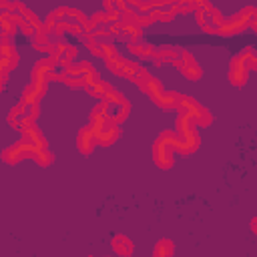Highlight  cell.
I'll return each instance as SVG.
<instances>
[{
	"instance_id": "d6986e66",
	"label": "cell",
	"mask_w": 257,
	"mask_h": 257,
	"mask_svg": "<svg viewBox=\"0 0 257 257\" xmlns=\"http://www.w3.org/2000/svg\"><path fill=\"white\" fill-rule=\"evenodd\" d=\"M110 245H112V249H114L120 257H131V253H133V241H131L128 237H124V235L112 237Z\"/></svg>"
},
{
	"instance_id": "cb8c5ba5",
	"label": "cell",
	"mask_w": 257,
	"mask_h": 257,
	"mask_svg": "<svg viewBox=\"0 0 257 257\" xmlns=\"http://www.w3.org/2000/svg\"><path fill=\"white\" fill-rule=\"evenodd\" d=\"M153 257H173V243L169 239L159 241L157 247H155V255Z\"/></svg>"
},
{
	"instance_id": "ac0fdd59",
	"label": "cell",
	"mask_w": 257,
	"mask_h": 257,
	"mask_svg": "<svg viewBox=\"0 0 257 257\" xmlns=\"http://www.w3.org/2000/svg\"><path fill=\"white\" fill-rule=\"evenodd\" d=\"M32 44H34L36 50H40V52H48L50 56H52V52H54V48H56V42H52L50 36H48L46 32H42V30L32 38Z\"/></svg>"
},
{
	"instance_id": "44dd1931",
	"label": "cell",
	"mask_w": 257,
	"mask_h": 257,
	"mask_svg": "<svg viewBox=\"0 0 257 257\" xmlns=\"http://www.w3.org/2000/svg\"><path fill=\"white\" fill-rule=\"evenodd\" d=\"M22 139H26L28 143H32V145H34V147H38V149H46V141H44L42 133L36 128V124H32L30 128L22 131Z\"/></svg>"
},
{
	"instance_id": "277c9868",
	"label": "cell",
	"mask_w": 257,
	"mask_h": 257,
	"mask_svg": "<svg viewBox=\"0 0 257 257\" xmlns=\"http://www.w3.org/2000/svg\"><path fill=\"white\" fill-rule=\"evenodd\" d=\"M257 18V8L255 6H245L241 12L233 14L229 20H223V24L219 26V32L221 36H233L237 32H243L245 28L251 26V22Z\"/></svg>"
},
{
	"instance_id": "9a60e30c",
	"label": "cell",
	"mask_w": 257,
	"mask_h": 257,
	"mask_svg": "<svg viewBox=\"0 0 257 257\" xmlns=\"http://www.w3.org/2000/svg\"><path fill=\"white\" fill-rule=\"evenodd\" d=\"M44 90H46V84L44 82H30L24 90H22V102L26 106H34L40 102V98L44 96Z\"/></svg>"
},
{
	"instance_id": "6da1fadb",
	"label": "cell",
	"mask_w": 257,
	"mask_h": 257,
	"mask_svg": "<svg viewBox=\"0 0 257 257\" xmlns=\"http://www.w3.org/2000/svg\"><path fill=\"white\" fill-rule=\"evenodd\" d=\"M90 128H92V133L96 137V143L102 145V147L112 145L120 135L118 124L112 118H108L102 102H98L90 112Z\"/></svg>"
},
{
	"instance_id": "9c48e42d",
	"label": "cell",
	"mask_w": 257,
	"mask_h": 257,
	"mask_svg": "<svg viewBox=\"0 0 257 257\" xmlns=\"http://www.w3.org/2000/svg\"><path fill=\"white\" fill-rule=\"evenodd\" d=\"M58 66V60L54 58V56H46V58H40L36 64H34V68H32V80L34 82H48V80H52V76L56 74L54 72V68Z\"/></svg>"
},
{
	"instance_id": "52a82bcc",
	"label": "cell",
	"mask_w": 257,
	"mask_h": 257,
	"mask_svg": "<svg viewBox=\"0 0 257 257\" xmlns=\"http://www.w3.org/2000/svg\"><path fill=\"white\" fill-rule=\"evenodd\" d=\"M199 26L203 28V32L207 34H217L219 26L223 24V16L221 12L211 4V2H199V10L195 12Z\"/></svg>"
},
{
	"instance_id": "3957f363",
	"label": "cell",
	"mask_w": 257,
	"mask_h": 257,
	"mask_svg": "<svg viewBox=\"0 0 257 257\" xmlns=\"http://www.w3.org/2000/svg\"><path fill=\"white\" fill-rule=\"evenodd\" d=\"M177 143H179V135L175 131H165L157 137V141L153 145V159H155L157 167H161V169L173 167V153H175Z\"/></svg>"
},
{
	"instance_id": "ffe728a7",
	"label": "cell",
	"mask_w": 257,
	"mask_h": 257,
	"mask_svg": "<svg viewBox=\"0 0 257 257\" xmlns=\"http://www.w3.org/2000/svg\"><path fill=\"white\" fill-rule=\"evenodd\" d=\"M28 116V106L20 100L16 106H12V110H10V114H8V122L18 131V126H20V122L24 120Z\"/></svg>"
},
{
	"instance_id": "7a4b0ae2",
	"label": "cell",
	"mask_w": 257,
	"mask_h": 257,
	"mask_svg": "<svg viewBox=\"0 0 257 257\" xmlns=\"http://www.w3.org/2000/svg\"><path fill=\"white\" fill-rule=\"evenodd\" d=\"M175 126H177V135H179V143H177L175 151L179 155L195 153L201 145V137L197 133V124L193 122V118H189L187 114H179Z\"/></svg>"
},
{
	"instance_id": "7402d4cb",
	"label": "cell",
	"mask_w": 257,
	"mask_h": 257,
	"mask_svg": "<svg viewBox=\"0 0 257 257\" xmlns=\"http://www.w3.org/2000/svg\"><path fill=\"white\" fill-rule=\"evenodd\" d=\"M128 50H131L133 54L141 56V58H153L157 48H155L153 44H141V42H137V44H128Z\"/></svg>"
},
{
	"instance_id": "30bf717a",
	"label": "cell",
	"mask_w": 257,
	"mask_h": 257,
	"mask_svg": "<svg viewBox=\"0 0 257 257\" xmlns=\"http://www.w3.org/2000/svg\"><path fill=\"white\" fill-rule=\"evenodd\" d=\"M0 52H2V60H0V76H2V82L8 80V72L18 64V52L12 44H8V40L2 38V46H0Z\"/></svg>"
},
{
	"instance_id": "603a6c76",
	"label": "cell",
	"mask_w": 257,
	"mask_h": 257,
	"mask_svg": "<svg viewBox=\"0 0 257 257\" xmlns=\"http://www.w3.org/2000/svg\"><path fill=\"white\" fill-rule=\"evenodd\" d=\"M0 26H2V38L4 40H8V36L16 32V24L12 22V18H10L8 12H2L0 14Z\"/></svg>"
},
{
	"instance_id": "5bb4252c",
	"label": "cell",
	"mask_w": 257,
	"mask_h": 257,
	"mask_svg": "<svg viewBox=\"0 0 257 257\" xmlns=\"http://www.w3.org/2000/svg\"><path fill=\"white\" fill-rule=\"evenodd\" d=\"M247 76H249V68H247V64L239 58V54L231 60V66H229V80H231V84H235V86H243L245 82H247Z\"/></svg>"
},
{
	"instance_id": "e0dca14e",
	"label": "cell",
	"mask_w": 257,
	"mask_h": 257,
	"mask_svg": "<svg viewBox=\"0 0 257 257\" xmlns=\"http://www.w3.org/2000/svg\"><path fill=\"white\" fill-rule=\"evenodd\" d=\"M76 145H78V151H80V153H84V155H90V153H92V149H94L98 143H96V137H94V133H92L90 126H84V128L78 131Z\"/></svg>"
},
{
	"instance_id": "484cf974",
	"label": "cell",
	"mask_w": 257,
	"mask_h": 257,
	"mask_svg": "<svg viewBox=\"0 0 257 257\" xmlns=\"http://www.w3.org/2000/svg\"><path fill=\"white\" fill-rule=\"evenodd\" d=\"M34 161L40 165V167H48L52 163V153L48 149H38L36 155H34Z\"/></svg>"
},
{
	"instance_id": "5b68a950",
	"label": "cell",
	"mask_w": 257,
	"mask_h": 257,
	"mask_svg": "<svg viewBox=\"0 0 257 257\" xmlns=\"http://www.w3.org/2000/svg\"><path fill=\"white\" fill-rule=\"evenodd\" d=\"M177 110H179L181 114H187L189 118H193V122L199 124V126H207V124H211V120H213L211 112H209L203 104H199L195 98H191V96H187V94H179Z\"/></svg>"
},
{
	"instance_id": "d4e9b609",
	"label": "cell",
	"mask_w": 257,
	"mask_h": 257,
	"mask_svg": "<svg viewBox=\"0 0 257 257\" xmlns=\"http://www.w3.org/2000/svg\"><path fill=\"white\" fill-rule=\"evenodd\" d=\"M108 88H110V86H108L106 82H102V80H100V82H96V84L88 86L86 90L90 92V96H94V98H98V100L102 102V98H104V94L108 92Z\"/></svg>"
},
{
	"instance_id": "4316f807",
	"label": "cell",
	"mask_w": 257,
	"mask_h": 257,
	"mask_svg": "<svg viewBox=\"0 0 257 257\" xmlns=\"http://www.w3.org/2000/svg\"><path fill=\"white\" fill-rule=\"evenodd\" d=\"M251 229H253V231H255V233H257V217H255V219H253V221H251Z\"/></svg>"
},
{
	"instance_id": "7c38bea8",
	"label": "cell",
	"mask_w": 257,
	"mask_h": 257,
	"mask_svg": "<svg viewBox=\"0 0 257 257\" xmlns=\"http://www.w3.org/2000/svg\"><path fill=\"white\" fill-rule=\"evenodd\" d=\"M179 70H181L187 78H191V80H199L201 74H203L201 66L197 64V60L193 58V54H191L189 50H183L181 60H179Z\"/></svg>"
},
{
	"instance_id": "8992f818",
	"label": "cell",
	"mask_w": 257,
	"mask_h": 257,
	"mask_svg": "<svg viewBox=\"0 0 257 257\" xmlns=\"http://www.w3.org/2000/svg\"><path fill=\"white\" fill-rule=\"evenodd\" d=\"M102 104H104V110L108 114V118H112L116 124L122 122L126 116H128V110H131V104L128 100L114 88H108V92L104 94L102 98Z\"/></svg>"
},
{
	"instance_id": "83f0119b",
	"label": "cell",
	"mask_w": 257,
	"mask_h": 257,
	"mask_svg": "<svg viewBox=\"0 0 257 257\" xmlns=\"http://www.w3.org/2000/svg\"><path fill=\"white\" fill-rule=\"evenodd\" d=\"M251 28H253V30H255V32H257V18H255V20H253V22H251Z\"/></svg>"
},
{
	"instance_id": "4fadbf2b",
	"label": "cell",
	"mask_w": 257,
	"mask_h": 257,
	"mask_svg": "<svg viewBox=\"0 0 257 257\" xmlns=\"http://www.w3.org/2000/svg\"><path fill=\"white\" fill-rule=\"evenodd\" d=\"M181 54H183V48H179V46H163V48L155 50L153 58H155L157 64H175V66H179Z\"/></svg>"
},
{
	"instance_id": "8fae6325",
	"label": "cell",
	"mask_w": 257,
	"mask_h": 257,
	"mask_svg": "<svg viewBox=\"0 0 257 257\" xmlns=\"http://www.w3.org/2000/svg\"><path fill=\"white\" fill-rule=\"evenodd\" d=\"M106 66H108V70H112L114 74H118V76H124V78H128V80H133L135 82V78H137V74L141 72V66L137 64V62H131V60H126V58H114V60H108L106 62Z\"/></svg>"
},
{
	"instance_id": "ba28073f",
	"label": "cell",
	"mask_w": 257,
	"mask_h": 257,
	"mask_svg": "<svg viewBox=\"0 0 257 257\" xmlns=\"http://www.w3.org/2000/svg\"><path fill=\"white\" fill-rule=\"evenodd\" d=\"M36 151H38V147H34L26 139H20L18 143H14L12 147H8V149L2 151V159L12 165V163H18L22 159H34Z\"/></svg>"
},
{
	"instance_id": "2e32d148",
	"label": "cell",
	"mask_w": 257,
	"mask_h": 257,
	"mask_svg": "<svg viewBox=\"0 0 257 257\" xmlns=\"http://www.w3.org/2000/svg\"><path fill=\"white\" fill-rule=\"evenodd\" d=\"M76 54H78V50L72 46V44H66V42H56V48H54V52H52V56L58 60V64H62L64 68L68 66V64H72V60L76 58Z\"/></svg>"
}]
</instances>
